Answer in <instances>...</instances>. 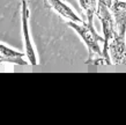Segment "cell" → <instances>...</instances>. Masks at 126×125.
<instances>
[{"instance_id":"5b68a950","label":"cell","mask_w":126,"mask_h":125,"mask_svg":"<svg viewBox=\"0 0 126 125\" xmlns=\"http://www.w3.org/2000/svg\"><path fill=\"white\" fill-rule=\"evenodd\" d=\"M44 6L54 13H57L63 19L78 23L83 22V20L74 12V9L69 7L67 4H65L63 0H44Z\"/></svg>"},{"instance_id":"ba28073f","label":"cell","mask_w":126,"mask_h":125,"mask_svg":"<svg viewBox=\"0 0 126 125\" xmlns=\"http://www.w3.org/2000/svg\"><path fill=\"white\" fill-rule=\"evenodd\" d=\"M80 7L83 9L84 14L87 16V20H93L97 9V2L98 0H78Z\"/></svg>"},{"instance_id":"3957f363","label":"cell","mask_w":126,"mask_h":125,"mask_svg":"<svg viewBox=\"0 0 126 125\" xmlns=\"http://www.w3.org/2000/svg\"><path fill=\"white\" fill-rule=\"evenodd\" d=\"M29 18H30V11H29V0H21V22H22V36L24 42V53L28 61L31 66H37L38 59L36 54L32 38L30 35V28H29Z\"/></svg>"},{"instance_id":"9c48e42d","label":"cell","mask_w":126,"mask_h":125,"mask_svg":"<svg viewBox=\"0 0 126 125\" xmlns=\"http://www.w3.org/2000/svg\"><path fill=\"white\" fill-rule=\"evenodd\" d=\"M103 1H104V4L107 5L109 8L111 7V5H112V2H113V0H103Z\"/></svg>"},{"instance_id":"52a82bcc","label":"cell","mask_w":126,"mask_h":125,"mask_svg":"<svg viewBox=\"0 0 126 125\" xmlns=\"http://www.w3.org/2000/svg\"><path fill=\"white\" fill-rule=\"evenodd\" d=\"M0 54L6 58H8V59L11 60L12 64L22 65V66L28 65V61H26L23 59V58L26 57V53L16 51V50H14L13 48H9V46L5 45L2 43H0Z\"/></svg>"},{"instance_id":"6da1fadb","label":"cell","mask_w":126,"mask_h":125,"mask_svg":"<svg viewBox=\"0 0 126 125\" xmlns=\"http://www.w3.org/2000/svg\"><path fill=\"white\" fill-rule=\"evenodd\" d=\"M66 23H67V26L71 27L73 30L80 36L82 42L87 46V49H88L87 61H90L93 59H95V58H103L102 49H101V43H103V37L99 34H97V31L95 30V28H94V21L93 20H87V21H83V22H81V23L73 22V21H67ZM103 59H105V58H103Z\"/></svg>"},{"instance_id":"7a4b0ae2","label":"cell","mask_w":126,"mask_h":125,"mask_svg":"<svg viewBox=\"0 0 126 125\" xmlns=\"http://www.w3.org/2000/svg\"><path fill=\"white\" fill-rule=\"evenodd\" d=\"M96 15L102 23V30H103V48H102V54L103 58H105L111 64L110 56H109V42L112 39L116 31L115 20L112 16V13L110 12V8L104 4L103 0H98L97 2V9Z\"/></svg>"},{"instance_id":"277c9868","label":"cell","mask_w":126,"mask_h":125,"mask_svg":"<svg viewBox=\"0 0 126 125\" xmlns=\"http://www.w3.org/2000/svg\"><path fill=\"white\" fill-rule=\"evenodd\" d=\"M109 56L111 65H126V36L115 31L112 39L109 42Z\"/></svg>"},{"instance_id":"8992f818","label":"cell","mask_w":126,"mask_h":125,"mask_svg":"<svg viewBox=\"0 0 126 125\" xmlns=\"http://www.w3.org/2000/svg\"><path fill=\"white\" fill-rule=\"evenodd\" d=\"M110 9L115 20L116 33L126 36V1L113 0Z\"/></svg>"}]
</instances>
